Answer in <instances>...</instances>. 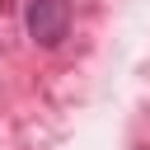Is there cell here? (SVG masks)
Here are the masks:
<instances>
[{
  "instance_id": "cell-1",
  "label": "cell",
  "mask_w": 150,
  "mask_h": 150,
  "mask_svg": "<svg viewBox=\"0 0 150 150\" xmlns=\"http://www.w3.org/2000/svg\"><path fill=\"white\" fill-rule=\"evenodd\" d=\"M23 28L38 47H61L66 33H70V0H28L23 9Z\"/></svg>"
}]
</instances>
